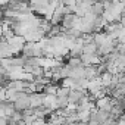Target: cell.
Masks as SVG:
<instances>
[{
	"mask_svg": "<svg viewBox=\"0 0 125 125\" xmlns=\"http://www.w3.org/2000/svg\"><path fill=\"white\" fill-rule=\"evenodd\" d=\"M87 96H88V93H87L84 88H71L69 96H68V100H69V103H72V104H80Z\"/></svg>",
	"mask_w": 125,
	"mask_h": 125,
	"instance_id": "obj_1",
	"label": "cell"
},
{
	"mask_svg": "<svg viewBox=\"0 0 125 125\" xmlns=\"http://www.w3.org/2000/svg\"><path fill=\"white\" fill-rule=\"evenodd\" d=\"M43 106L47 107L49 110L54 112V110H59V103H57V96L56 94H44V99H43Z\"/></svg>",
	"mask_w": 125,
	"mask_h": 125,
	"instance_id": "obj_2",
	"label": "cell"
},
{
	"mask_svg": "<svg viewBox=\"0 0 125 125\" xmlns=\"http://www.w3.org/2000/svg\"><path fill=\"white\" fill-rule=\"evenodd\" d=\"M43 99H44V94H41L38 91L30 93V106H31V109H37V107L43 106Z\"/></svg>",
	"mask_w": 125,
	"mask_h": 125,
	"instance_id": "obj_3",
	"label": "cell"
},
{
	"mask_svg": "<svg viewBox=\"0 0 125 125\" xmlns=\"http://www.w3.org/2000/svg\"><path fill=\"white\" fill-rule=\"evenodd\" d=\"M104 12V3L102 2H94L91 6V13H94L96 16H102Z\"/></svg>",
	"mask_w": 125,
	"mask_h": 125,
	"instance_id": "obj_4",
	"label": "cell"
},
{
	"mask_svg": "<svg viewBox=\"0 0 125 125\" xmlns=\"http://www.w3.org/2000/svg\"><path fill=\"white\" fill-rule=\"evenodd\" d=\"M57 90H59V87L57 85H52V83L47 84V85H44V93L46 94H56Z\"/></svg>",
	"mask_w": 125,
	"mask_h": 125,
	"instance_id": "obj_5",
	"label": "cell"
},
{
	"mask_svg": "<svg viewBox=\"0 0 125 125\" xmlns=\"http://www.w3.org/2000/svg\"><path fill=\"white\" fill-rule=\"evenodd\" d=\"M3 80H5V75H3V74H2V71H0V83H2V81H3Z\"/></svg>",
	"mask_w": 125,
	"mask_h": 125,
	"instance_id": "obj_6",
	"label": "cell"
}]
</instances>
